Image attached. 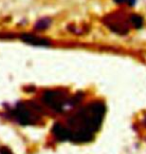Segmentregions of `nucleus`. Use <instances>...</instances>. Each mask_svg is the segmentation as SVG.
<instances>
[{
    "label": "nucleus",
    "instance_id": "1",
    "mask_svg": "<svg viewBox=\"0 0 146 154\" xmlns=\"http://www.w3.org/2000/svg\"><path fill=\"white\" fill-rule=\"evenodd\" d=\"M106 107L101 101L89 103L65 122H58L53 126L52 133L59 141L73 143H88L94 139L95 134L103 122Z\"/></svg>",
    "mask_w": 146,
    "mask_h": 154
},
{
    "label": "nucleus",
    "instance_id": "2",
    "mask_svg": "<svg viewBox=\"0 0 146 154\" xmlns=\"http://www.w3.org/2000/svg\"><path fill=\"white\" fill-rule=\"evenodd\" d=\"M11 116L21 125H33L41 120L42 110L34 102H20L11 110Z\"/></svg>",
    "mask_w": 146,
    "mask_h": 154
},
{
    "label": "nucleus",
    "instance_id": "3",
    "mask_svg": "<svg viewBox=\"0 0 146 154\" xmlns=\"http://www.w3.org/2000/svg\"><path fill=\"white\" fill-rule=\"evenodd\" d=\"M80 100H81V97L79 96V94L75 95L72 98H68L66 93L57 90L47 91L42 96V102L56 112H62L68 106L76 105V103L78 101L80 102Z\"/></svg>",
    "mask_w": 146,
    "mask_h": 154
},
{
    "label": "nucleus",
    "instance_id": "4",
    "mask_svg": "<svg viewBox=\"0 0 146 154\" xmlns=\"http://www.w3.org/2000/svg\"><path fill=\"white\" fill-rule=\"evenodd\" d=\"M108 23H109L111 30L120 35L127 34L129 30L132 28L131 23H130V14L128 16H125L123 14L113 16L110 21H108Z\"/></svg>",
    "mask_w": 146,
    "mask_h": 154
},
{
    "label": "nucleus",
    "instance_id": "5",
    "mask_svg": "<svg viewBox=\"0 0 146 154\" xmlns=\"http://www.w3.org/2000/svg\"><path fill=\"white\" fill-rule=\"evenodd\" d=\"M130 23H131L132 28L141 29L144 25V18L140 14L132 13L130 14Z\"/></svg>",
    "mask_w": 146,
    "mask_h": 154
},
{
    "label": "nucleus",
    "instance_id": "6",
    "mask_svg": "<svg viewBox=\"0 0 146 154\" xmlns=\"http://www.w3.org/2000/svg\"><path fill=\"white\" fill-rule=\"evenodd\" d=\"M22 37H23L22 39L24 40V41L31 43L32 45H45L48 43L47 40L36 37V36H33V35H23Z\"/></svg>",
    "mask_w": 146,
    "mask_h": 154
},
{
    "label": "nucleus",
    "instance_id": "7",
    "mask_svg": "<svg viewBox=\"0 0 146 154\" xmlns=\"http://www.w3.org/2000/svg\"><path fill=\"white\" fill-rule=\"evenodd\" d=\"M49 23H50V21H48L47 19H44V20H40L38 23H37L36 25V28H39L40 30H43L45 28H47L49 26Z\"/></svg>",
    "mask_w": 146,
    "mask_h": 154
},
{
    "label": "nucleus",
    "instance_id": "8",
    "mask_svg": "<svg viewBox=\"0 0 146 154\" xmlns=\"http://www.w3.org/2000/svg\"><path fill=\"white\" fill-rule=\"evenodd\" d=\"M118 4H126L129 7H133L136 3V0H114Z\"/></svg>",
    "mask_w": 146,
    "mask_h": 154
},
{
    "label": "nucleus",
    "instance_id": "9",
    "mask_svg": "<svg viewBox=\"0 0 146 154\" xmlns=\"http://www.w3.org/2000/svg\"><path fill=\"white\" fill-rule=\"evenodd\" d=\"M0 154H13V153H12V151L8 147L1 146L0 147Z\"/></svg>",
    "mask_w": 146,
    "mask_h": 154
}]
</instances>
